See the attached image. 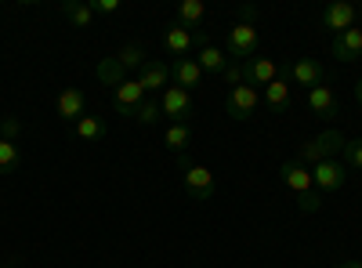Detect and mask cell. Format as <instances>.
<instances>
[{
    "label": "cell",
    "mask_w": 362,
    "mask_h": 268,
    "mask_svg": "<svg viewBox=\"0 0 362 268\" xmlns=\"http://www.w3.org/2000/svg\"><path fill=\"white\" fill-rule=\"evenodd\" d=\"M344 134L341 131H322V134H315V138H308L305 145L297 148V163H308V167H315V163H322V160H334L341 148H344Z\"/></svg>",
    "instance_id": "6da1fadb"
},
{
    "label": "cell",
    "mask_w": 362,
    "mask_h": 268,
    "mask_svg": "<svg viewBox=\"0 0 362 268\" xmlns=\"http://www.w3.org/2000/svg\"><path fill=\"white\" fill-rule=\"evenodd\" d=\"M261 40H257V29L247 25V22H235L228 29V40H225V54L228 62H250V58L257 54Z\"/></svg>",
    "instance_id": "7a4b0ae2"
},
{
    "label": "cell",
    "mask_w": 362,
    "mask_h": 268,
    "mask_svg": "<svg viewBox=\"0 0 362 268\" xmlns=\"http://www.w3.org/2000/svg\"><path fill=\"white\" fill-rule=\"evenodd\" d=\"M257 109H261L257 87H250V83L228 87V95H225V112L232 116V120H254V112H257Z\"/></svg>",
    "instance_id": "3957f363"
},
{
    "label": "cell",
    "mask_w": 362,
    "mask_h": 268,
    "mask_svg": "<svg viewBox=\"0 0 362 268\" xmlns=\"http://www.w3.org/2000/svg\"><path fill=\"white\" fill-rule=\"evenodd\" d=\"M283 80L286 83H297V87H319V83H329L326 80V66L319 62V58H297V62H290L283 69Z\"/></svg>",
    "instance_id": "277c9868"
},
{
    "label": "cell",
    "mask_w": 362,
    "mask_h": 268,
    "mask_svg": "<svg viewBox=\"0 0 362 268\" xmlns=\"http://www.w3.org/2000/svg\"><path fill=\"white\" fill-rule=\"evenodd\" d=\"M181 182H185V192H189L196 203H210V196H214V189H218L210 167H199V163L181 167Z\"/></svg>",
    "instance_id": "5b68a950"
},
{
    "label": "cell",
    "mask_w": 362,
    "mask_h": 268,
    "mask_svg": "<svg viewBox=\"0 0 362 268\" xmlns=\"http://www.w3.org/2000/svg\"><path fill=\"white\" fill-rule=\"evenodd\" d=\"M312 185L326 196V192H341L348 185V167L341 160H322L312 167Z\"/></svg>",
    "instance_id": "8992f818"
},
{
    "label": "cell",
    "mask_w": 362,
    "mask_h": 268,
    "mask_svg": "<svg viewBox=\"0 0 362 268\" xmlns=\"http://www.w3.org/2000/svg\"><path fill=\"white\" fill-rule=\"evenodd\" d=\"M160 105H163V116H167L170 124H189V120H192V112H196L192 95H189V91H181V87H174V83L160 95Z\"/></svg>",
    "instance_id": "52a82bcc"
},
{
    "label": "cell",
    "mask_w": 362,
    "mask_h": 268,
    "mask_svg": "<svg viewBox=\"0 0 362 268\" xmlns=\"http://www.w3.org/2000/svg\"><path fill=\"white\" fill-rule=\"evenodd\" d=\"M138 83L145 87V95H148V98L163 95L167 87H170V66L160 62V58H145V66L138 69Z\"/></svg>",
    "instance_id": "ba28073f"
},
{
    "label": "cell",
    "mask_w": 362,
    "mask_h": 268,
    "mask_svg": "<svg viewBox=\"0 0 362 268\" xmlns=\"http://www.w3.org/2000/svg\"><path fill=\"white\" fill-rule=\"evenodd\" d=\"M355 18H358L355 4H348V0H334V4H326L319 22H322V29L329 37H337V33H344V29H355Z\"/></svg>",
    "instance_id": "9c48e42d"
},
{
    "label": "cell",
    "mask_w": 362,
    "mask_h": 268,
    "mask_svg": "<svg viewBox=\"0 0 362 268\" xmlns=\"http://www.w3.org/2000/svg\"><path fill=\"white\" fill-rule=\"evenodd\" d=\"M145 98H148L145 87H141L138 76H134V80H124V83H119L116 91H112V109H116L119 116H134V109H138Z\"/></svg>",
    "instance_id": "30bf717a"
},
{
    "label": "cell",
    "mask_w": 362,
    "mask_h": 268,
    "mask_svg": "<svg viewBox=\"0 0 362 268\" xmlns=\"http://www.w3.org/2000/svg\"><path fill=\"white\" fill-rule=\"evenodd\" d=\"M247 69V83L250 87H268V83H276L279 80V66H276V58H268V54H254L250 62H243Z\"/></svg>",
    "instance_id": "8fae6325"
},
{
    "label": "cell",
    "mask_w": 362,
    "mask_h": 268,
    "mask_svg": "<svg viewBox=\"0 0 362 268\" xmlns=\"http://www.w3.org/2000/svg\"><path fill=\"white\" fill-rule=\"evenodd\" d=\"M170 83L192 95V87L203 83V69H199L196 58H174V62H170Z\"/></svg>",
    "instance_id": "7c38bea8"
},
{
    "label": "cell",
    "mask_w": 362,
    "mask_h": 268,
    "mask_svg": "<svg viewBox=\"0 0 362 268\" xmlns=\"http://www.w3.org/2000/svg\"><path fill=\"white\" fill-rule=\"evenodd\" d=\"M329 54L337 58V62H355V58L362 54V29H344V33H337L334 40H329Z\"/></svg>",
    "instance_id": "4fadbf2b"
},
{
    "label": "cell",
    "mask_w": 362,
    "mask_h": 268,
    "mask_svg": "<svg viewBox=\"0 0 362 268\" xmlns=\"http://www.w3.org/2000/svg\"><path fill=\"white\" fill-rule=\"evenodd\" d=\"M279 177H283V185H286L290 192H297V196H305V192L315 189V185H312V170H308L305 163H297V160H286V163L279 167Z\"/></svg>",
    "instance_id": "5bb4252c"
},
{
    "label": "cell",
    "mask_w": 362,
    "mask_h": 268,
    "mask_svg": "<svg viewBox=\"0 0 362 268\" xmlns=\"http://www.w3.org/2000/svg\"><path fill=\"white\" fill-rule=\"evenodd\" d=\"M163 47H167L174 58H189V51L196 47V40H192V29H185L181 22H170V25L163 29Z\"/></svg>",
    "instance_id": "9a60e30c"
},
{
    "label": "cell",
    "mask_w": 362,
    "mask_h": 268,
    "mask_svg": "<svg viewBox=\"0 0 362 268\" xmlns=\"http://www.w3.org/2000/svg\"><path fill=\"white\" fill-rule=\"evenodd\" d=\"M58 116H62L66 124H76L80 116H87V95L80 87H66V91L58 95Z\"/></svg>",
    "instance_id": "2e32d148"
},
{
    "label": "cell",
    "mask_w": 362,
    "mask_h": 268,
    "mask_svg": "<svg viewBox=\"0 0 362 268\" xmlns=\"http://www.w3.org/2000/svg\"><path fill=\"white\" fill-rule=\"evenodd\" d=\"M308 109L319 116V120H334V116L341 112L337 109V98H334V87H329V83L312 87V91H308Z\"/></svg>",
    "instance_id": "e0dca14e"
},
{
    "label": "cell",
    "mask_w": 362,
    "mask_h": 268,
    "mask_svg": "<svg viewBox=\"0 0 362 268\" xmlns=\"http://www.w3.org/2000/svg\"><path fill=\"white\" fill-rule=\"evenodd\" d=\"M185 29H192V33H199V29L206 25V8H203V0H181L177 4V18Z\"/></svg>",
    "instance_id": "ac0fdd59"
},
{
    "label": "cell",
    "mask_w": 362,
    "mask_h": 268,
    "mask_svg": "<svg viewBox=\"0 0 362 268\" xmlns=\"http://www.w3.org/2000/svg\"><path fill=\"white\" fill-rule=\"evenodd\" d=\"M95 80H98L102 87H112V91H116V87L127 80V69L119 66V58L112 54V58H102V62H98V69H95Z\"/></svg>",
    "instance_id": "d6986e66"
},
{
    "label": "cell",
    "mask_w": 362,
    "mask_h": 268,
    "mask_svg": "<svg viewBox=\"0 0 362 268\" xmlns=\"http://www.w3.org/2000/svg\"><path fill=\"white\" fill-rule=\"evenodd\" d=\"M261 105H264L268 112H286V109H290V83H286L283 76H279L276 83H268Z\"/></svg>",
    "instance_id": "ffe728a7"
},
{
    "label": "cell",
    "mask_w": 362,
    "mask_h": 268,
    "mask_svg": "<svg viewBox=\"0 0 362 268\" xmlns=\"http://www.w3.org/2000/svg\"><path fill=\"white\" fill-rule=\"evenodd\" d=\"M199 69L203 73H225L228 69V54H225V47H214V44H206V47H199Z\"/></svg>",
    "instance_id": "44dd1931"
},
{
    "label": "cell",
    "mask_w": 362,
    "mask_h": 268,
    "mask_svg": "<svg viewBox=\"0 0 362 268\" xmlns=\"http://www.w3.org/2000/svg\"><path fill=\"white\" fill-rule=\"evenodd\" d=\"M62 11H66V18L73 22V29H87L90 22H95V8H90L87 0H66Z\"/></svg>",
    "instance_id": "7402d4cb"
},
{
    "label": "cell",
    "mask_w": 362,
    "mask_h": 268,
    "mask_svg": "<svg viewBox=\"0 0 362 268\" xmlns=\"http://www.w3.org/2000/svg\"><path fill=\"white\" fill-rule=\"evenodd\" d=\"M163 145L170 148V153L185 156V148L192 145V134H189V124H170L167 134H163Z\"/></svg>",
    "instance_id": "603a6c76"
},
{
    "label": "cell",
    "mask_w": 362,
    "mask_h": 268,
    "mask_svg": "<svg viewBox=\"0 0 362 268\" xmlns=\"http://www.w3.org/2000/svg\"><path fill=\"white\" fill-rule=\"evenodd\" d=\"M76 138L80 141H102L105 138V120L102 116H80L76 120Z\"/></svg>",
    "instance_id": "cb8c5ba5"
},
{
    "label": "cell",
    "mask_w": 362,
    "mask_h": 268,
    "mask_svg": "<svg viewBox=\"0 0 362 268\" xmlns=\"http://www.w3.org/2000/svg\"><path fill=\"white\" fill-rule=\"evenodd\" d=\"M156 120H163V105H160V98H145V102L134 109V124L148 127V124H156Z\"/></svg>",
    "instance_id": "d4e9b609"
},
{
    "label": "cell",
    "mask_w": 362,
    "mask_h": 268,
    "mask_svg": "<svg viewBox=\"0 0 362 268\" xmlns=\"http://www.w3.org/2000/svg\"><path fill=\"white\" fill-rule=\"evenodd\" d=\"M18 170V145L0 138V174H15Z\"/></svg>",
    "instance_id": "484cf974"
},
{
    "label": "cell",
    "mask_w": 362,
    "mask_h": 268,
    "mask_svg": "<svg viewBox=\"0 0 362 268\" xmlns=\"http://www.w3.org/2000/svg\"><path fill=\"white\" fill-rule=\"evenodd\" d=\"M341 163L348 167V170H362V138H348L344 141V148H341Z\"/></svg>",
    "instance_id": "4316f807"
},
{
    "label": "cell",
    "mask_w": 362,
    "mask_h": 268,
    "mask_svg": "<svg viewBox=\"0 0 362 268\" xmlns=\"http://www.w3.org/2000/svg\"><path fill=\"white\" fill-rule=\"evenodd\" d=\"M116 58H119V66H124V69H141L145 66V51L138 44H124Z\"/></svg>",
    "instance_id": "83f0119b"
},
{
    "label": "cell",
    "mask_w": 362,
    "mask_h": 268,
    "mask_svg": "<svg viewBox=\"0 0 362 268\" xmlns=\"http://www.w3.org/2000/svg\"><path fill=\"white\" fill-rule=\"evenodd\" d=\"M322 192L319 189H312V192H305V196H297V203H300V211H305V214H315L319 211V206H322Z\"/></svg>",
    "instance_id": "f1b7e54d"
},
{
    "label": "cell",
    "mask_w": 362,
    "mask_h": 268,
    "mask_svg": "<svg viewBox=\"0 0 362 268\" xmlns=\"http://www.w3.org/2000/svg\"><path fill=\"white\" fill-rule=\"evenodd\" d=\"M221 76H225V83H228V87L247 83V69H243V62H228V69H225Z\"/></svg>",
    "instance_id": "f546056e"
},
{
    "label": "cell",
    "mask_w": 362,
    "mask_h": 268,
    "mask_svg": "<svg viewBox=\"0 0 362 268\" xmlns=\"http://www.w3.org/2000/svg\"><path fill=\"white\" fill-rule=\"evenodd\" d=\"M18 131H22V124L15 120V116H8V120H0V138L15 141V138H18Z\"/></svg>",
    "instance_id": "4dcf8cb0"
},
{
    "label": "cell",
    "mask_w": 362,
    "mask_h": 268,
    "mask_svg": "<svg viewBox=\"0 0 362 268\" xmlns=\"http://www.w3.org/2000/svg\"><path fill=\"white\" fill-rule=\"evenodd\" d=\"M90 8H95V15H112L119 11V0H90Z\"/></svg>",
    "instance_id": "1f68e13d"
},
{
    "label": "cell",
    "mask_w": 362,
    "mask_h": 268,
    "mask_svg": "<svg viewBox=\"0 0 362 268\" xmlns=\"http://www.w3.org/2000/svg\"><path fill=\"white\" fill-rule=\"evenodd\" d=\"M239 15H243V22H247V25H254V15H257V8H254V4H247V8L239 11Z\"/></svg>",
    "instance_id": "d6a6232c"
},
{
    "label": "cell",
    "mask_w": 362,
    "mask_h": 268,
    "mask_svg": "<svg viewBox=\"0 0 362 268\" xmlns=\"http://www.w3.org/2000/svg\"><path fill=\"white\" fill-rule=\"evenodd\" d=\"M337 268H362V261H341Z\"/></svg>",
    "instance_id": "836d02e7"
},
{
    "label": "cell",
    "mask_w": 362,
    "mask_h": 268,
    "mask_svg": "<svg viewBox=\"0 0 362 268\" xmlns=\"http://www.w3.org/2000/svg\"><path fill=\"white\" fill-rule=\"evenodd\" d=\"M355 102H358V105H362V80H358V83H355Z\"/></svg>",
    "instance_id": "e575fe53"
}]
</instances>
